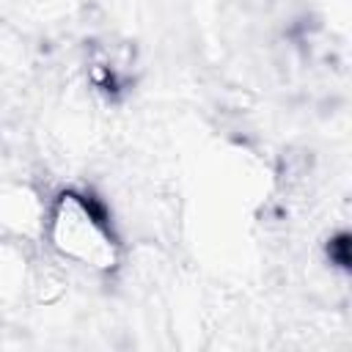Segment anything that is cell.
I'll use <instances>...</instances> for the list:
<instances>
[{
	"mask_svg": "<svg viewBox=\"0 0 352 352\" xmlns=\"http://www.w3.org/2000/svg\"><path fill=\"white\" fill-rule=\"evenodd\" d=\"M327 256H330V261L338 264L341 270H349L352 256H349V234H346V231H341V234H336V236L330 239V245H327Z\"/></svg>",
	"mask_w": 352,
	"mask_h": 352,
	"instance_id": "cell-1",
	"label": "cell"
}]
</instances>
